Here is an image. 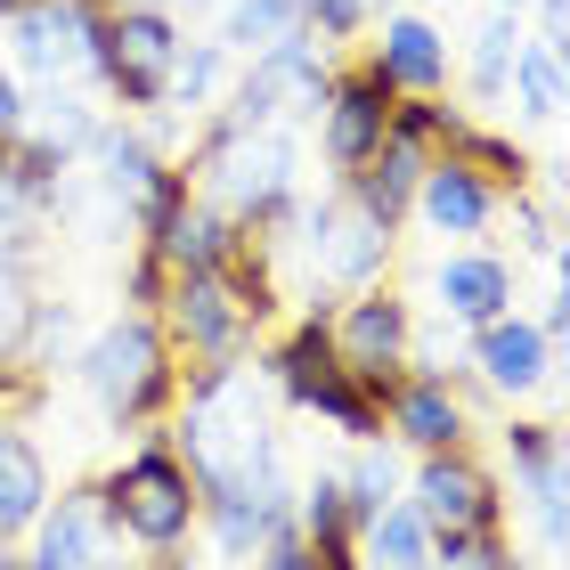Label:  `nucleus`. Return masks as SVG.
<instances>
[{
  "label": "nucleus",
  "instance_id": "obj_26",
  "mask_svg": "<svg viewBox=\"0 0 570 570\" xmlns=\"http://www.w3.org/2000/svg\"><path fill=\"white\" fill-rule=\"evenodd\" d=\"M513 49H522V24H513V9H498L473 33V90L481 98H498L505 90V73H513Z\"/></svg>",
  "mask_w": 570,
  "mask_h": 570
},
{
  "label": "nucleus",
  "instance_id": "obj_9",
  "mask_svg": "<svg viewBox=\"0 0 570 570\" xmlns=\"http://www.w3.org/2000/svg\"><path fill=\"white\" fill-rule=\"evenodd\" d=\"M416 513L432 538H473V530H498V489H489L464 456H440L416 473Z\"/></svg>",
  "mask_w": 570,
  "mask_h": 570
},
{
  "label": "nucleus",
  "instance_id": "obj_4",
  "mask_svg": "<svg viewBox=\"0 0 570 570\" xmlns=\"http://www.w3.org/2000/svg\"><path fill=\"white\" fill-rule=\"evenodd\" d=\"M107 522L131 530L139 547H179L188 522H196V489H188V473H179L164 449H139V456L107 481Z\"/></svg>",
  "mask_w": 570,
  "mask_h": 570
},
{
  "label": "nucleus",
  "instance_id": "obj_30",
  "mask_svg": "<svg viewBox=\"0 0 570 570\" xmlns=\"http://www.w3.org/2000/svg\"><path fill=\"white\" fill-rule=\"evenodd\" d=\"M505 554L489 547V530H473V538H449V554H424V570H498Z\"/></svg>",
  "mask_w": 570,
  "mask_h": 570
},
{
  "label": "nucleus",
  "instance_id": "obj_37",
  "mask_svg": "<svg viewBox=\"0 0 570 570\" xmlns=\"http://www.w3.org/2000/svg\"><path fill=\"white\" fill-rule=\"evenodd\" d=\"M0 9H17V0H0Z\"/></svg>",
  "mask_w": 570,
  "mask_h": 570
},
{
  "label": "nucleus",
  "instance_id": "obj_23",
  "mask_svg": "<svg viewBox=\"0 0 570 570\" xmlns=\"http://www.w3.org/2000/svg\"><path fill=\"white\" fill-rule=\"evenodd\" d=\"M505 90L522 98V115L554 122V115H562V49H547V41L513 49V73H505Z\"/></svg>",
  "mask_w": 570,
  "mask_h": 570
},
{
  "label": "nucleus",
  "instance_id": "obj_32",
  "mask_svg": "<svg viewBox=\"0 0 570 570\" xmlns=\"http://www.w3.org/2000/svg\"><path fill=\"white\" fill-rule=\"evenodd\" d=\"M262 547H269V570H309V538H302L294 522H277Z\"/></svg>",
  "mask_w": 570,
  "mask_h": 570
},
{
  "label": "nucleus",
  "instance_id": "obj_12",
  "mask_svg": "<svg viewBox=\"0 0 570 570\" xmlns=\"http://www.w3.org/2000/svg\"><path fill=\"white\" fill-rule=\"evenodd\" d=\"M179 334H188L196 351H213V358H228L237 351V334H245V318H262L269 302H253V294H228V269H196V277H179Z\"/></svg>",
  "mask_w": 570,
  "mask_h": 570
},
{
  "label": "nucleus",
  "instance_id": "obj_7",
  "mask_svg": "<svg viewBox=\"0 0 570 570\" xmlns=\"http://www.w3.org/2000/svg\"><path fill=\"white\" fill-rule=\"evenodd\" d=\"M147 253H155L164 269H179V277H196V269H228V262H237V220L213 213L204 196L179 188L164 213L147 220Z\"/></svg>",
  "mask_w": 570,
  "mask_h": 570
},
{
  "label": "nucleus",
  "instance_id": "obj_36",
  "mask_svg": "<svg viewBox=\"0 0 570 570\" xmlns=\"http://www.w3.org/2000/svg\"><path fill=\"white\" fill-rule=\"evenodd\" d=\"M498 9H522V0H498Z\"/></svg>",
  "mask_w": 570,
  "mask_h": 570
},
{
  "label": "nucleus",
  "instance_id": "obj_24",
  "mask_svg": "<svg viewBox=\"0 0 570 570\" xmlns=\"http://www.w3.org/2000/svg\"><path fill=\"white\" fill-rule=\"evenodd\" d=\"M392 400H400V432L416 440V449H449V440L464 432L456 400L440 392V383H407V392H392Z\"/></svg>",
  "mask_w": 570,
  "mask_h": 570
},
{
  "label": "nucleus",
  "instance_id": "obj_8",
  "mask_svg": "<svg viewBox=\"0 0 570 570\" xmlns=\"http://www.w3.org/2000/svg\"><path fill=\"white\" fill-rule=\"evenodd\" d=\"M318 115H326V164H334V171H358V164L383 147V131H392V90H383L367 66H358V73H334Z\"/></svg>",
  "mask_w": 570,
  "mask_h": 570
},
{
  "label": "nucleus",
  "instance_id": "obj_21",
  "mask_svg": "<svg viewBox=\"0 0 570 570\" xmlns=\"http://www.w3.org/2000/svg\"><path fill=\"white\" fill-rule=\"evenodd\" d=\"M407 343V309L400 302H358L351 318H343V351H351V367H392Z\"/></svg>",
  "mask_w": 570,
  "mask_h": 570
},
{
  "label": "nucleus",
  "instance_id": "obj_29",
  "mask_svg": "<svg viewBox=\"0 0 570 570\" xmlns=\"http://www.w3.org/2000/svg\"><path fill=\"white\" fill-rule=\"evenodd\" d=\"M343 498H351V522H375V513L392 505V456H358V473L343 481Z\"/></svg>",
  "mask_w": 570,
  "mask_h": 570
},
{
  "label": "nucleus",
  "instance_id": "obj_18",
  "mask_svg": "<svg viewBox=\"0 0 570 570\" xmlns=\"http://www.w3.org/2000/svg\"><path fill=\"white\" fill-rule=\"evenodd\" d=\"M41 498H49V464H41V449H33L24 432L0 424V538L33 530Z\"/></svg>",
  "mask_w": 570,
  "mask_h": 570
},
{
  "label": "nucleus",
  "instance_id": "obj_5",
  "mask_svg": "<svg viewBox=\"0 0 570 570\" xmlns=\"http://www.w3.org/2000/svg\"><path fill=\"white\" fill-rule=\"evenodd\" d=\"M82 383H90V400L107 407V416H147L155 400H164V343H155V326L147 318H122L107 326L98 343L82 351Z\"/></svg>",
  "mask_w": 570,
  "mask_h": 570
},
{
  "label": "nucleus",
  "instance_id": "obj_34",
  "mask_svg": "<svg viewBox=\"0 0 570 570\" xmlns=\"http://www.w3.org/2000/svg\"><path fill=\"white\" fill-rule=\"evenodd\" d=\"M82 570H147V562H82Z\"/></svg>",
  "mask_w": 570,
  "mask_h": 570
},
{
  "label": "nucleus",
  "instance_id": "obj_33",
  "mask_svg": "<svg viewBox=\"0 0 570 570\" xmlns=\"http://www.w3.org/2000/svg\"><path fill=\"white\" fill-rule=\"evenodd\" d=\"M17 131H24V90H17V73L0 66V147H9Z\"/></svg>",
  "mask_w": 570,
  "mask_h": 570
},
{
  "label": "nucleus",
  "instance_id": "obj_35",
  "mask_svg": "<svg viewBox=\"0 0 570 570\" xmlns=\"http://www.w3.org/2000/svg\"><path fill=\"white\" fill-rule=\"evenodd\" d=\"M0 570H24V562H9V554H0Z\"/></svg>",
  "mask_w": 570,
  "mask_h": 570
},
{
  "label": "nucleus",
  "instance_id": "obj_14",
  "mask_svg": "<svg viewBox=\"0 0 570 570\" xmlns=\"http://www.w3.org/2000/svg\"><path fill=\"white\" fill-rule=\"evenodd\" d=\"M416 204H424V220L440 228V237H473V228H489V213H498L489 179H481L473 164H456V155L424 164V179H416Z\"/></svg>",
  "mask_w": 570,
  "mask_h": 570
},
{
  "label": "nucleus",
  "instance_id": "obj_31",
  "mask_svg": "<svg viewBox=\"0 0 570 570\" xmlns=\"http://www.w3.org/2000/svg\"><path fill=\"white\" fill-rule=\"evenodd\" d=\"M24 326H33V309H24V294H17V277L0 269V351H17V343H24Z\"/></svg>",
  "mask_w": 570,
  "mask_h": 570
},
{
  "label": "nucleus",
  "instance_id": "obj_19",
  "mask_svg": "<svg viewBox=\"0 0 570 570\" xmlns=\"http://www.w3.org/2000/svg\"><path fill=\"white\" fill-rule=\"evenodd\" d=\"M481 375L498 383V392H530V383H547V334L522 326V318H489L481 326Z\"/></svg>",
  "mask_w": 570,
  "mask_h": 570
},
{
  "label": "nucleus",
  "instance_id": "obj_16",
  "mask_svg": "<svg viewBox=\"0 0 570 570\" xmlns=\"http://www.w3.org/2000/svg\"><path fill=\"white\" fill-rule=\"evenodd\" d=\"M41 522V547L24 570H82L98 562V530H107V505L90 498V489H73V498H58V513H33Z\"/></svg>",
  "mask_w": 570,
  "mask_h": 570
},
{
  "label": "nucleus",
  "instance_id": "obj_15",
  "mask_svg": "<svg viewBox=\"0 0 570 570\" xmlns=\"http://www.w3.org/2000/svg\"><path fill=\"white\" fill-rule=\"evenodd\" d=\"M424 164H432V155H424L416 139H392V131H383V147L351 171V204H358V213H375L383 228H392V220L407 213V196H416Z\"/></svg>",
  "mask_w": 570,
  "mask_h": 570
},
{
  "label": "nucleus",
  "instance_id": "obj_3",
  "mask_svg": "<svg viewBox=\"0 0 570 570\" xmlns=\"http://www.w3.org/2000/svg\"><path fill=\"white\" fill-rule=\"evenodd\" d=\"M171 58H179V24L164 9L98 17L90 73H107V90L122 98V107H171Z\"/></svg>",
  "mask_w": 570,
  "mask_h": 570
},
{
  "label": "nucleus",
  "instance_id": "obj_22",
  "mask_svg": "<svg viewBox=\"0 0 570 570\" xmlns=\"http://www.w3.org/2000/svg\"><path fill=\"white\" fill-rule=\"evenodd\" d=\"M294 33H302V0H228V33L220 41H237L245 58H262V49L294 41Z\"/></svg>",
  "mask_w": 570,
  "mask_h": 570
},
{
  "label": "nucleus",
  "instance_id": "obj_13",
  "mask_svg": "<svg viewBox=\"0 0 570 570\" xmlns=\"http://www.w3.org/2000/svg\"><path fill=\"white\" fill-rule=\"evenodd\" d=\"M367 73L392 98H432L440 82H449V41H440L424 17H392L383 41H375V58H367Z\"/></svg>",
  "mask_w": 570,
  "mask_h": 570
},
{
  "label": "nucleus",
  "instance_id": "obj_2",
  "mask_svg": "<svg viewBox=\"0 0 570 570\" xmlns=\"http://www.w3.org/2000/svg\"><path fill=\"white\" fill-rule=\"evenodd\" d=\"M326 49L309 41V33H294V41H277V49H262V58L245 66V82H237V98H228V115L213 122V131H269V122H302V115H318L326 107Z\"/></svg>",
  "mask_w": 570,
  "mask_h": 570
},
{
  "label": "nucleus",
  "instance_id": "obj_27",
  "mask_svg": "<svg viewBox=\"0 0 570 570\" xmlns=\"http://www.w3.org/2000/svg\"><path fill=\"white\" fill-rule=\"evenodd\" d=\"M277 375H285V392L309 407V392H318V383L334 375V343H326V326H302L294 343L277 351Z\"/></svg>",
  "mask_w": 570,
  "mask_h": 570
},
{
  "label": "nucleus",
  "instance_id": "obj_17",
  "mask_svg": "<svg viewBox=\"0 0 570 570\" xmlns=\"http://www.w3.org/2000/svg\"><path fill=\"white\" fill-rule=\"evenodd\" d=\"M440 302H449V318H505V302H513V277L505 262H489V253H456V262H440Z\"/></svg>",
  "mask_w": 570,
  "mask_h": 570
},
{
  "label": "nucleus",
  "instance_id": "obj_10",
  "mask_svg": "<svg viewBox=\"0 0 570 570\" xmlns=\"http://www.w3.org/2000/svg\"><path fill=\"white\" fill-rule=\"evenodd\" d=\"M309 245H318V269L334 285H367L383 269V253H392V228H383L375 213H358L351 196H334L309 213Z\"/></svg>",
  "mask_w": 570,
  "mask_h": 570
},
{
  "label": "nucleus",
  "instance_id": "obj_25",
  "mask_svg": "<svg viewBox=\"0 0 570 570\" xmlns=\"http://www.w3.org/2000/svg\"><path fill=\"white\" fill-rule=\"evenodd\" d=\"M367 538H375V562L383 570H424V554H432V530H424L416 505H383L367 522Z\"/></svg>",
  "mask_w": 570,
  "mask_h": 570
},
{
  "label": "nucleus",
  "instance_id": "obj_20",
  "mask_svg": "<svg viewBox=\"0 0 570 570\" xmlns=\"http://www.w3.org/2000/svg\"><path fill=\"white\" fill-rule=\"evenodd\" d=\"M17 139L33 155H49V164H66V155H82L98 139V122H90V107H73V98L49 82V98H24V131Z\"/></svg>",
  "mask_w": 570,
  "mask_h": 570
},
{
  "label": "nucleus",
  "instance_id": "obj_1",
  "mask_svg": "<svg viewBox=\"0 0 570 570\" xmlns=\"http://www.w3.org/2000/svg\"><path fill=\"white\" fill-rule=\"evenodd\" d=\"M204 204L228 220H269L294 204V139L285 131H213L204 139Z\"/></svg>",
  "mask_w": 570,
  "mask_h": 570
},
{
  "label": "nucleus",
  "instance_id": "obj_6",
  "mask_svg": "<svg viewBox=\"0 0 570 570\" xmlns=\"http://www.w3.org/2000/svg\"><path fill=\"white\" fill-rule=\"evenodd\" d=\"M98 17H107L98 0H17V9H9V33H17V58H24V73H41V82L90 73Z\"/></svg>",
  "mask_w": 570,
  "mask_h": 570
},
{
  "label": "nucleus",
  "instance_id": "obj_11",
  "mask_svg": "<svg viewBox=\"0 0 570 570\" xmlns=\"http://www.w3.org/2000/svg\"><path fill=\"white\" fill-rule=\"evenodd\" d=\"M90 147H98V188H107L131 220H155L179 188H188V179L164 171V155H155L147 139H131V131H98Z\"/></svg>",
  "mask_w": 570,
  "mask_h": 570
},
{
  "label": "nucleus",
  "instance_id": "obj_28",
  "mask_svg": "<svg viewBox=\"0 0 570 570\" xmlns=\"http://www.w3.org/2000/svg\"><path fill=\"white\" fill-rule=\"evenodd\" d=\"M213 90H220V41H179V58H171V98H179V107H204Z\"/></svg>",
  "mask_w": 570,
  "mask_h": 570
}]
</instances>
